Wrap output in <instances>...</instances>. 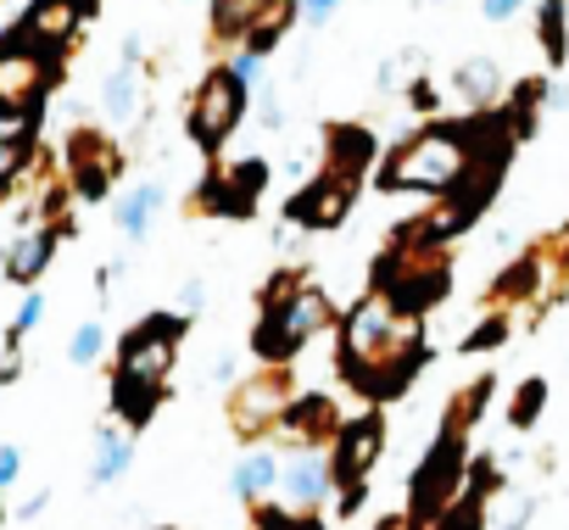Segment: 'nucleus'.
<instances>
[{"instance_id":"obj_24","label":"nucleus","mask_w":569,"mask_h":530,"mask_svg":"<svg viewBox=\"0 0 569 530\" xmlns=\"http://www.w3.org/2000/svg\"><path fill=\"white\" fill-rule=\"evenodd\" d=\"M34 157V118L0 112V184H12Z\"/></svg>"},{"instance_id":"obj_32","label":"nucleus","mask_w":569,"mask_h":530,"mask_svg":"<svg viewBox=\"0 0 569 530\" xmlns=\"http://www.w3.org/2000/svg\"><path fill=\"white\" fill-rule=\"evenodd\" d=\"M201 302H207V274H190V280L179 286L173 308H179V319H190V313H201Z\"/></svg>"},{"instance_id":"obj_30","label":"nucleus","mask_w":569,"mask_h":530,"mask_svg":"<svg viewBox=\"0 0 569 530\" xmlns=\"http://www.w3.org/2000/svg\"><path fill=\"white\" fill-rule=\"evenodd\" d=\"M40 319H46V297H40V291H23V302H18V313H12L7 341H18V347H23V341L34 336V324H40Z\"/></svg>"},{"instance_id":"obj_25","label":"nucleus","mask_w":569,"mask_h":530,"mask_svg":"<svg viewBox=\"0 0 569 530\" xmlns=\"http://www.w3.org/2000/svg\"><path fill=\"white\" fill-rule=\"evenodd\" d=\"M491 391H497V386H491V374H486V380H475V386H463V391L452 397V408H447V424H441V430H447V436H469V430H475V419L486 413Z\"/></svg>"},{"instance_id":"obj_23","label":"nucleus","mask_w":569,"mask_h":530,"mask_svg":"<svg viewBox=\"0 0 569 530\" xmlns=\"http://www.w3.org/2000/svg\"><path fill=\"white\" fill-rule=\"evenodd\" d=\"M162 201H168L162 179H140V184L118 201V229H123L129 240H146L151 223H157V207H162Z\"/></svg>"},{"instance_id":"obj_13","label":"nucleus","mask_w":569,"mask_h":530,"mask_svg":"<svg viewBox=\"0 0 569 530\" xmlns=\"http://www.w3.org/2000/svg\"><path fill=\"white\" fill-rule=\"evenodd\" d=\"M84 18H96V0H34V7L23 12V23H18V34H23L29 46L62 57V51L79 46Z\"/></svg>"},{"instance_id":"obj_4","label":"nucleus","mask_w":569,"mask_h":530,"mask_svg":"<svg viewBox=\"0 0 569 530\" xmlns=\"http://www.w3.org/2000/svg\"><path fill=\"white\" fill-rule=\"evenodd\" d=\"M447 286H452V257H447V246L402 240V234H397V246L375 262V286H369V291H380L391 308L425 319V313L447 297Z\"/></svg>"},{"instance_id":"obj_8","label":"nucleus","mask_w":569,"mask_h":530,"mask_svg":"<svg viewBox=\"0 0 569 530\" xmlns=\"http://www.w3.org/2000/svg\"><path fill=\"white\" fill-rule=\"evenodd\" d=\"M463 474H469V436H436V447L425 452V463L413 469V486H408V524L425 530L436 524L458 497H463Z\"/></svg>"},{"instance_id":"obj_10","label":"nucleus","mask_w":569,"mask_h":530,"mask_svg":"<svg viewBox=\"0 0 569 530\" xmlns=\"http://www.w3.org/2000/svg\"><path fill=\"white\" fill-rule=\"evenodd\" d=\"M240 118H246V79L229 73V62L207 68V79L196 84V101H190V140L212 157L240 129Z\"/></svg>"},{"instance_id":"obj_21","label":"nucleus","mask_w":569,"mask_h":530,"mask_svg":"<svg viewBox=\"0 0 569 530\" xmlns=\"http://www.w3.org/2000/svg\"><path fill=\"white\" fill-rule=\"evenodd\" d=\"M134 463V430H123L118 419H107L96 430V458H90V486H112L123 469Z\"/></svg>"},{"instance_id":"obj_36","label":"nucleus","mask_w":569,"mask_h":530,"mask_svg":"<svg viewBox=\"0 0 569 530\" xmlns=\"http://www.w3.org/2000/svg\"><path fill=\"white\" fill-rule=\"evenodd\" d=\"M519 7H525V0H480L486 23H508V18H519Z\"/></svg>"},{"instance_id":"obj_11","label":"nucleus","mask_w":569,"mask_h":530,"mask_svg":"<svg viewBox=\"0 0 569 530\" xmlns=\"http://www.w3.org/2000/svg\"><path fill=\"white\" fill-rule=\"evenodd\" d=\"M118 173H123V146H118L112 134H101V129H73V140H68V168H62L68 190L84 196V201H101V196L118 184Z\"/></svg>"},{"instance_id":"obj_14","label":"nucleus","mask_w":569,"mask_h":530,"mask_svg":"<svg viewBox=\"0 0 569 530\" xmlns=\"http://www.w3.org/2000/svg\"><path fill=\"white\" fill-rule=\"evenodd\" d=\"M279 497L291 513H325V502L336 497V480H330V452L319 447H297L291 458L279 463Z\"/></svg>"},{"instance_id":"obj_7","label":"nucleus","mask_w":569,"mask_h":530,"mask_svg":"<svg viewBox=\"0 0 569 530\" xmlns=\"http://www.w3.org/2000/svg\"><path fill=\"white\" fill-rule=\"evenodd\" d=\"M386 452V413H363V419H347L341 436L330 441V480H336V508L341 519H352L369 497V474Z\"/></svg>"},{"instance_id":"obj_2","label":"nucleus","mask_w":569,"mask_h":530,"mask_svg":"<svg viewBox=\"0 0 569 530\" xmlns=\"http://www.w3.org/2000/svg\"><path fill=\"white\" fill-rule=\"evenodd\" d=\"M184 347V319L179 313H151L118 341V369H112V419L123 430H146L151 413L168 397L173 363Z\"/></svg>"},{"instance_id":"obj_27","label":"nucleus","mask_w":569,"mask_h":530,"mask_svg":"<svg viewBox=\"0 0 569 530\" xmlns=\"http://www.w3.org/2000/svg\"><path fill=\"white\" fill-rule=\"evenodd\" d=\"M541 408H547V380H525V386L513 391V402H508V424H513V430H530V424L541 419Z\"/></svg>"},{"instance_id":"obj_19","label":"nucleus","mask_w":569,"mask_h":530,"mask_svg":"<svg viewBox=\"0 0 569 530\" xmlns=\"http://www.w3.org/2000/svg\"><path fill=\"white\" fill-rule=\"evenodd\" d=\"M57 257V234L51 229H23L12 246H7V262H0V274H7L12 286H34Z\"/></svg>"},{"instance_id":"obj_6","label":"nucleus","mask_w":569,"mask_h":530,"mask_svg":"<svg viewBox=\"0 0 569 530\" xmlns=\"http://www.w3.org/2000/svg\"><path fill=\"white\" fill-rule=\"evenodd\" d=\"M297 402V374L291 363H262L257 374L234 380L229 397H223V419L234 430V441L257 447L262 436H273V424L284 419V408Z\"/></svg>"},{"instance_id":"obj_22","label":"nucleus","mask_w":569,"mask_h":530,"mask_svg":"<svg viewBox=\"0 0 569 530\" xmlns=\"http://www.w3.org/2000/svg\"><path fill=\"white\" fill-rule=\"evenodd\" d=\"M452 90H458L475 112H491V107L502 101V90H508V84H502V68H497L491 57H469V62L452 73Z\"/></svg>"},{"instance_id":"obj_9","label":"nucleus","mask_w":569,"mask_h":530,"mask_svg":"<svg viewBox=\"0 0 569 530\" xmlns=\"http://www.w3.org/2000/svg\"><path fill=\"white\" fill-rule=\"evenodd\" d=\"M57 73H62V57H51V51L29 46L18 29L0 34V112L34 118V112L46 107V96H51Z\"/></svg>"},{"instance_id":"obj_20","label":"nucleus","mask_w":569,"mask_h":530,"mask_svg":"<svg viewBox=\"0 0 569 530\" xmlns=\"http://www.w3.org/2000/svg\"><path fill=\"white\" fill-rule=\"evenodd\" d=\"M229 491H234L246 508H262V502L279 491V458H273L268 447H251V452L234 463V474H229Z\"/></svg>"},{"instance_id":"obj_16","label":"nucleus","mask_w":569,"mask_h":530,"mask_svg":"<svg viewBox=\"0 0 569 530\" xmlns=\"http://www.w3.org/2000/svg\"><path fill=\"white\" fill-rule=\"evenodd\" d=\"M341 408L325 397V391H308V397H297L291 408H284V419L273 424V436H284V441H291V447H330L336 436H341Z\"/></svg>"},{"instance_id":"obj_28","label":"nucleus","mask_w":569,"mask_h":530,"mask_svg":"<svg viewBox=\"0 0 569 530\" xmlns=\"http://www.w3.org/2000/svg\"><path fill=\"white\" fill-rule=\"evenodd\" d=\"M101 352H107V330H101V319L79 324V330H73V341H68V363H73V369H90Z\"/></svg>"},{"instance_id":"obj_35","label":"nucleus","mask_w":569,"mask_h":530,"mask_svg":"<svg viewBox=\"0 0 569 530\" xmlns=\"http://www.w3.org/2000/svg\"><path fill=\"white\" fill-rule=\"evenodd\" d=\"M18 374H23V347L7 341V358H0V386H18Z\"/></svg>"},{"instance_id":"obj_29","label":"nucleus","mask_w":569,"mask_h":530,"mask_svg":"<svg viewBox=\"0 0 569 530\" xmlns=\"http://www.w3.org/2000/svg\"><path fill=\"white\" fill-rule=\"evenodd\" d=\"M419 73H425V57H419V51H402V57H391V62L380 68V90H413Z\"/></svg>"},{"instance_id":"obj_3","label":"nucleus","mask_w":569,"mask_h":530,"mask_svg":"<svg viewBox=\"0 0 569 530\" xmlns=\"http://www.w3.org/2000/svg\"><path fill=\"white\" fill-rule=\"evenodd\" d=\"M480 134H486V112H475L469 123H425L419 134H408L402 146H391V157L380 162L375 184L380 190H430V196H447L469 173Z\"/></svg>"},{"instance_id":"obj_5","label":"nucleus","mask_w":569,"mask_h":530,"mask_svg":"<svg viewBox=\"0 0 569 530\" xmlns=\"http://www.w3.org/2000/svg\"><path fill=\"white\" fill-rule=\"evenodd\" d=\"M336 324V308L319 286H302L297 297H284L279 308H262L257 330H251V352L262 363H297V352Z\"/></svg>"},{"instance_id":"obj_1","label":"nucleus","mask_w":569,"mask_h":530,"mask_svg":"<svg viewBox=\"0 0 569 530\" xmlns=\"http://www.w3.org/2000/svg\"><path fill=\"white\" fill-rule=\"evenodd\" d=\"M341 330V347H336V363H341V380L352 391H363L369 402H391L413 386V374L430 363V347H425V319L391 308L380 291H363L358 308L347 319H336Z\"/></svg>"},{"instance_id":"obj_34","label":"nucleus","mask_w":569,"mask_h":530,"mask_svg":"<svg viewBox=\"0 0 569 530\" xmlns=\"http://www.w3.org/2000/svg\"><path fill=\"white\" fill-rule=\"evenodd\" d=\"M336 12H341V0H297V18H308L313 29H325Z\"/></svg>"},{"instance_id":"obj_15","label":"nucleus","mask_w":569,"mask_h":530,"mask_svg":"<svg viewBox=\"0 0 569 530\" xmlns=\"http://www.w3.org/2000/svg\"><path fill=\"white\" fill-rule=\"evenodd\" d=\"M352 201H358V184L313 173V184H302L284 212H291V229H336V223H347Z\"/></svg>"},{"instance_id":"obj_18","label":"nucleus","mask_w":569,"mask_h":530,"mask_svg":"<svg viewBox=\"0 0 569 530\" xmlns=\"http://www.w3.org/2000/svg\"><path fill=\"white\" fill-rule=\"evenodd\" d=\"M146 68L140 62H123V68H112L107 79H101V107H107V118L112 123H123V129H134L140 118H146Z\"/></svg>"},{"instance_id":"obj_33","label":"nucleus","mask_w":569,"mask_h":530,"mask_svg":"<svg viewBox=\"0 0 569 530\" xmlns=\"http://www.w3.org/2000/svg\"><path fill=\"white\" fill-rule=\"evenodd\" d=\"M23 474V447L18 441H0V491H12Z\"/></svg>"},{"instance_id":"obj_26","label":"nucleus","mask_w":569,"mask_h":530,"mask_svg":"<svg viewBox=\"0 0 569 530\" xmlns=\"http://www.w3.org/2000/svg\"><path fill=\"white\" fill-rule=\"evenodd\" d=\"M569 0H541V51L547 62H563L569 57Z\"/></svg>"},{"instance_id":"obj_17","label":"nucleus","mask_w":569,"mask_h":530,"mask_svg":"<svg viewBox=\"0 0 569 530\" xmlns=\"http://www.w3.org/2000/svg\"><path fill=\"white\" fill-rule=\"evenodd\" d=\"M375 168V134L358 129V123H330L325 129V168L330 179H347V184H363V173Z\"/></svg>"},{"instance_id":"obj_12","label":"nucleus","mask_w":569,"mask_h":530,"mask_svg":"<svg viewBox=\"0 0 569 530\" xmlns=\"http://www.w3.org/2000/svg\"><path fill=\"white\" fill-rule=\"evenodd\" d=\"M262 184H268V168H262L257 157H246V162H223V168H207L201 190L190 196V218H207V212L251 218Z\"/></svg>"},{"instance_id":"obj_31","label":"nucleus","mask_w":569,"mask_h":530,"mask_svg":"<svg viewBox=\"0 0 569 530\" xmlns=\"http://www.w3.org/2000/svg\"><path fill=\"white\" fill-rule=\"evenodd\" d=\"M497 341H508V313H491L486 324H475V330L463 336V352H491Z\"/></svg>"}]
</instances>
